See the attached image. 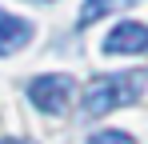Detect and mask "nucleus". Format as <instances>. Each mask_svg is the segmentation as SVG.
Instances as JSON below:
<instances>
[{"instance_id": "nucleus-7", "label": "nucleus", "mask_w": 148, "mask_h": 144, "mask_svg": "<svg viewBox=\"0 0 148 144\" xmlns=\"http://www.w3.org/2000/svg\"><path fill=\"white\" fill-rule=\"evenodd\" d=\"M0 144H32V140H16V136H8V140H0Z\"/></svg>"}, {"instance_id": "nucleus-3", "label": "nucleus", "mask_w": 148, "mask_h": 144, "mask_svg": "<svg viewBox=\"0 0 148 144\" xmlns=\"http://www.w3.org/2000/svg\"><path fill=\"white\" fill-rule=\"evenodd\" d=\"M104 56H140L148 52V24L140 20H120L108 36H104Z\"/></svg>"}, {"instance_id": "nucleus-5", "label": "nucleus", "mask_w": 148, "mask_h": 144, "mask_svg": "<svg viewBox=\"0 0 148 144\" xmlns=\"http://www.w3.org/2000/svg\"><path fill=\"white\" fill-rule=\"evenodd\" d=\"M124 4H132V0H84V8H80L76 24H80V28H88V24H96L100 16L116 12V8H124Z\"/></svg>"}, {"instance_id": "nucleus-1", "label": "nucleus", "mask_w": 148, "mask_h": 144, "mask_svg": "<svg viewBox=\"0 0 148 144\" xmlns=\"http://www.w3.org/2000/svg\"><path fill=\"white\" fill-rule=\"evenodd\" d=\"M144 92V76L136 72H116V76H96L88 88H84V100H80V108L88 112V116H108V112H116L124 104H132L136 96Z\"/></svg>"}, {"instance_id": "nucleus-6", "label": "nucleus", "mask_w": 148, "mask_h": 144, "mask_svg": "<svg viewBox=\"0 0 148 144\" xmlns=\"http://www.w3.org/2000/svg\"><path fill=\"white\" fill-rule=\"evenodd\" d=\"M88 144H136V140L128 132H120V128H104V132H92Z\"/></svg>"}, {"instance_id": "nucleus-2", "label": "nucleus", "mask_w": 148, "mask_h": 144, "mask_svg": "<svg viewBox=\"0 0 148 144\" xmlns=\"http://www.w3.org/2000/svg\"><path fill=\"white\" fill-rule=\"evenodd\" d=\"M28 96H32V104H36L40 112L60 116V112H68V104H72L76 84H72V76H64V72H48V76H36V80L28 84Z\"/></svg>"}, {"instance_id": "nucleus-4", "label": "nucleus", "mask_w": 148, "mask_h": 144, "mask_svg": "<svg viewBox=\"0 0 148 144\" xmlns=\"http://www.w3.org/2000/svg\"><path fill=\"white\" fill-rule=\"evenodd\" d=\"M32 36H36L32 20H20V16H12V12L0 8V56H16Z\"/></svg>"}]
</instances>
